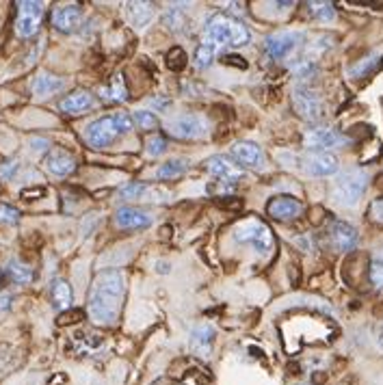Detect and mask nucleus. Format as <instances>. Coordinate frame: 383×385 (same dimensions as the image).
Wrapping results in <instances>:
<instances>
[{
	"mask_svg": "<svg viewBox=\"0 0 383 385\" xmlns=\"http://www.w3.org/2000/svg\"><path fill=\"white\" fill-rule=\"evenodd\" d=\"M124 273L122 271H102L96 275L89 292V314L96 323L110 325L118 321L120 307L124 301Z\"/></svg>",
	"mask_w": 383,
	"mask_h": 385,
	"instance_id": "f257e3e1",
	"label": "nucleus"
},
{
	"mask_svg": "<svg viewBox=\"0 0 383 385\" xmlns=\"http://www.w3.org/2000/svg\"><path fill=\"white\" fill-rule=\"evenodd\" d=\"M251 40L249 28L239 20L227 13H217L206 24V42L217 48H241L247 46Z\"/></svg>",
	"mask_w": 383,
	"mask_h": 385,
	"instance_id": "f03ea898",
	"label": "nucleus"
},
{
	"mask_svg": "<svg viewBox=\"0 0 383 385\" xmlns=\"http://www.w3.org/2000/svg\"><path fill=\"white\" fill-rule=\"evenodd\" d=\"M132 117L126 113H115V115H106V117H100L96 122H91L85 130V139L91 147L102 149L108 147L115 139L128 134L132 130Z\"/></svg>",
	"mask_w": 383,
	"mask_h": 385,
	"instance_id": "7ed1b4c3",
	"label": "nucleus"
},
{
	"mask_svg": "<svg viewBox=\"0 0 383 385\" xmlns=\"http://www.w3.org/2000/svg\"><path fill=\"white\" fill-rule=\"evenodd\" d=\"M232 239L239 243V245H247L251 247L253 251L266 255L275 241H273V234H271V229L266 227L260 219H247V221H241L234 229H232Z\"/></svg>",
	"mask_w": 383,
	"mask_h": 385,
	"instance_id": "20e7f679",
	"label": "nucleus"
},
{
	"mask_svg": "<svg viewBox=\"0 0 383 385\" xmlns=\"http://www.w3.org/2000/svg\"><path fill=\"white\" fill-rule=\"evenodd\" d=\"M368 184V176L362 169H349L342 176H338L333 184V200L344 206V208H353L362 197Z\"/></svg>",
	"mask_w": 383,
	"mask_h": 385,
	"instance_id": "39448f33",
	"label": "nucleus"
},
{
	"mask_svg": "<svg viewBox=\"0 0 383 385\" xmlns=\"http://www.w3.org/2000/svg\"><path fill=\"white\" fill-rule=\"evenodd\" d=\"M292 106L299 113V117L308 120L312 124H316L325 117V104H323L321 96L310 87L297 85L292 89Z\"/></svg>",
	"mask_w": 383,
	"mask_h": 385,
	"instance_id": "423d86ee",
	"label": "nucleus"
},
{
	"mask_svg": "<svg viewBox=\"0 0 383 385\" xmlns=\"http://www.w3.org/2000/svg\"><path fill=\"white\" fill-rule=\"evenodd\" d=\"M305 42V35L299 30H282L275 35H269L264 40V50L271 59H286L290 52H295Z\"/></svg>",
	"mask_w": 383,
	"mask_h": 385,
	"instance_id": "0eeeda50",
	"label": "nucleus"
},
{
	"mask_svg": "<svg viewBox=\"0 0 383 385\" xmlns=\"http://www.w3.org/2000/svg\"><path fill=\"white\" fill-rule=\"evenodd\" d=\"M167 132L176 139H202L208 132V124L198 115H180L167 122Z\"/></svg>",
	"mask_w": 383,
	"mask_h": 385,
	"instance_id": "6e6552de",
	"label": "nucleus"
},
{
	"mask_svg": "<svg viewBox=\"0 0 383 385\" xmlns=\"http://www.w3.org/2000/svg\"><path fill=\"white\" fill-rule=\"evenodd\" d=\"M18 22H16V30L20 37H33L37 30H40V22L44 16V5L42 3H30V0H24V3L18 5Z\"/></svg>",
	"mask_w": 383,
	"mask_h": 385,
	"instance_id": "1a4fd4ad",
	"label": "nucleus"
},
{
	"mask_svg": "<svg viewBox=\"0 0 383 385\" xmlns=\"http://www.w3.org/2000/svg\"><path fill=\"white\" fill-rule=\"evenodd\" d=\"M338 159L329 151H312L303 159V171L314 178H329L338 173Z\"/></svg>",
	"mask_w": 383,
	"mask_h": 385,
	"instance_id": "9d476101",
	"label": "nucleus"
},
{
	"mask_svg": "<svg viewBox=\"0 0 383 385\" xmlns=\"http://www.w3.org/2000/svg\"><path fill=\"white\" fill-rule=\"evenodd\" d=\"M303 143L312 151H325L327 147H338L347 143V137H342L340 132L331 130V128H314L308 130L303 137Z\"/></svg>",
	"mask_w": 383,
	"mask_h": 385,
	"instance_id": "9b49d317",
	"label": "nucleus"
},
{
	"mask_svg": "<svg viewBox=\"0 0 383 385\" xmlns=\"http://www.w3.org/2000/svg\"><path fill=\"white\" fill-rule=\"evenodd\" d=\"M329 236H331V245L338 249V251H353L358 247V229L349 223H342V221H336L329 229Z\"/></svg>",
	"mask_w": 383,
	"mask_h": 385,
	"instance_id": "f8f14e48",
	"label": "nucleus"
},
{
	"mask_svg": "<svg viewBox=\"0 0 383 385\" xmlns=\"http://www.w3.org/2000/svg\"><path fill=\"white\" fill-rule=\"evenodd\" d=\"M303 206L299 200L290 197V195H280V197H273L266 206V212H269L273 219L278 221H288V219H297L301 214Z\"/></svg>",
	"mask_w": 383,
	"mask_h": 385,
	"instance_id": "ddd939ff",
	"label": "nucleus"
},
{
	"mask_svg": "<svg viewBox=\"0 0 383 385\" xmlns=\"http://www.w3.org/2000/svg\"><path fill=\"white\" fill-rule=\"evenodd\" d=\"M81 22H83V11L79 5H63V7H57L52 13V24L61 33L76 30L81 26Z\"/></svg>",
	"mask_w": 383,
	"mask_h": 385,
	"instance_id": "4468645a",
	"label": "nucleus"
},
{
	"mask_svg": "<svg viewBox=\"0 0 383 385\" xmlns=\"http://www.w3.org/2000/svg\"><path fill=\"white\" fill-rule=\"evenodd\" d=\"M232 154L236 156V161L241 165H245V167H251V169H262L264 167V151H262V147H258L251 141L234 143Z\"/></svg>",
	"mask_w": 383,
	"mask_h": 385,
	"instance_id": "2eb2a0df",
	"label": "nucleus"
},
{
	"mask_svg": "<svg viewBox=\"0 0 383 385\" xmlns=\"http://www.w3.org/2000/svg\"><path fill=\"white\" fill-rule=\"evenodd\" d=\"M208 171L221 182H239L243 178V169L227 156H212L208 161Z\"/></svg>",
	"mask_w": 383,
	"mask_h": 385,
	"instance_id": "dca6fc26",
	"label": "nucleus"
},
{
	"mask_svg": "<svg viewBox=\"0 0 383 385\" xmlns=\"http://www.w3.org/2000/svg\"><path fill=\"white\" fill-rule=\"evenodd\" d=\"M212 342H215V329L208 323L198 325L190 331V351L198 353L200 357H208L212 351Z\"/></svg>",
	"mask_w": 383,
	"mask_h": 385,
	"instance_id": "f3484780",
	"label": "nucleus"
},
{
	"mask_svg": "<svg viewBox=\"0 0 383 385\" xmlns=\"http://www.w3.org/2000/svg\"><path fill=\"white\" fill-rule=\"evenodd\" d=\"M65 87V81L59 79V76H52L48 71H42V74H37L33 83H30V91L37 96V98H48L57 91H61Z\"/></svg>",
	"mask_w": 383,
	"mask_h": 385,
	"instance_id": "a211bd4d",
	"label": "nucleus"
},
{
	"mask_svg": "<svg viewBox=\"0 0 383 385\" xmlns=\"http://www.w3.org/2000/svg\"><path fill=\"white\" fill-rule=\"evenodd\" d=\"M115 223L124 229H139V227H147L152 225V217L139 208H130V206H124L118 210L115 214Z\"/></svg>",
	"mask_w": 383,
	"mask_h": 385,
	"instance_id": "6ab92c4d",
	"label": "nucleus"
},
{
	"mask_svg": "<svg viewBox=\"0 0 383 385\" xmlns=\"http://www.w3.org/2000/svg\"><path fill=\"white\" fill-rule=\"evenodd\" d=\"M46 169L52 176L65 178V176H69L76 169V161L72 159V154H67L63 149H52L48 154V159H46Z\"/></svg>",
	"mask_w": 383,
	"mask_h": 385,
	"instance_id": "aec40b11",
	"label": "nucleus"
},
{
	"mask_svg": "<svg viewBox=\"0 0 383 385\" xmlns=\"http://www.w3.org/2000/svg\"><path fill=\"white\" fill-rule=\"evenodd\" d=\"M91 106H93V96L89 91H76V93L67 96L65 100H61V104H59V108L69 115H79L83 110H89Z\"/></svg>",
	"mask_w": 383,
	"mask_h": 385,
	"instance_id": "412c9836",
	"label": "nucleus"
},
{
	"mask_svg": "<svg viewBox=\"0 0 383 385\" xmlns=\"http://www.w3.org/2000/svg\"><path fill=\"white\" fill-rule=\"evenodd\" d=\"M128 20L137 26V28H145L152 18H154V5L152 3H128Z\"/></svg>",
	"mask_w": 383,
	"mask_h": 385,
	"instance_id": "4be33fe9",
	"label": "nucleus"
},
{
	"mask_svg": "<svg viewBox=\"0 0 383 385\" xmlns=\"http://www.w3.org/2000/svg\"><path fill=\"white\" fill-rule=\"evenodd\" d=\"M100 96L104 100H108V102H126L128 100V89L124 85V76L122 74L115 76L113 83L108 87H102L100 89Z\"/></svg>",
	"mask_w": 383,
	"mask_h": 385,
	"instance_id": "5701e85b",
	"label": "nucleus"
},
{
	"mask_svg": "<svg viewBox=\"0 0 383 385\" xmlns=\"http://www.w3.org/2000/svg\"><path fill=\"white\" fill-rule=\"evenodd\" d=\"M52 301H55L57 310H67L72 305V286L65 280L52 282Z\"/></svg>",
	"mask_w": 383,
	"mask_h": 385,
	"instance_id": "b1692460",
	"label": "nucleus"
},
{
	"mask_svg": "<svg viewBox=\"0 0 383 385\" xmlns=\"http://www.w3.org/2000/svg\"><path fill=\"white\" fill-rule=\"evenodd\" d=\"M186 169H188V161H184V159H173V161L165 163V165L156 171V178H159V180H173V178H180Z\"/></svg>",
	"mask_w": 383,
	"mask_h": 385,
	"instance_id": "393cba45",
	"label": "nucleus"
},
{
	"mask_svg": "<svg viewBox=\"0 0 383 385\" xmlns=\"http://www.w3.org/2000/svg\"><path fill=\"white\" fill-rule=\"evenodd\" d=\"M7 273H9V277L16 284H28V282H33V268L26 266V264H22L20 260H11L7 264Z\"/></svg>",
	"mask_w": 383,
	"mask_h": 385,
	"instance_id": "a878e982",
	"label": "nucleus"
},
{
	"mask_svg": "<svg viewBox=\"0 0 383 385\" xmlns=\"http://www.w3.org/2000/svg\"><path fill=\"white\" fill-rule=\"evenodd\" d=\"M379 63H381V57H379V54H372V57L360 61L358 65H353V67L349 69V74L353 76V79H366L368 74H372V71L379 67Z\"/></svg>",
	"mask_w": 383,
	"mask_h": 385,
	"instance_id": "bb28decb",
	"label": "nucleus"
},
{
	"mask_svg": "<svg viewBox=\"0 0 383 385\" xmlns=\"http://www.w3.org/2000/svg\"><path fill=\"white\" fill-rule=\"evenodd\" d=\"M217 46H212L210 42H206L204 40V44L198 48V54H195V63H198V67H210L212 65V61H215V57H217Z\"/></svg>",
	"mask_w": 383,
	"mask_h": 385,
	"instance_id": "cd10ccee",
	"label": "nucleus"
},
{
	"mask_svg": "<svg viewBox=\"0 0 383 385\" xmlns=\"http://www.w3.org/2000/svg\"><path fill=\"white\" fill-rule=\"evenodd\" d=\"M165 24L173 30V33H184L186 30V18L180 9H169L165 13Z\"/></svg>",
	"mask_w": 383,
	"mask_h": 385,
	"instance_id": "c85d7f7f",
	"label": "nucleus"
},
{
	"mask_svg": "<svg viewBox=\"0 0 383 385\" xmlns=\"http://www.w3.org/2000/svg\"><path fill=\"white\" fill-rule=\"evenodd\" d=\"M292 71H295L297 79L305 81V79H312V76L316 74V65H314V61L299 59V61H295V63H292Z\"/></svg>",
	"mask_w": 383,
	"mask_h": 385,
	"instance_id": "c756f323",
	"label": "nucleus"
},
{
	"mask_svg": "<svg viewBox=\"0 0 383 385\" xmlns=\"http://www.w3.org/2000/svg\"><path fill=\"white\" fill-rule=\"evenodd\" d=\"M310 11L314 18H319L321 22H331L336 18V9L331 3H312L310 5Z\"/></svg>",
	"mask_w": 383,
	"mask_h": 385,
	"instance_id": "7c9ffc66",
	"label": "nucleus"
},
{
	"mask_svg": "<svg viewBox=\"0 0 383 385\" xmlns=\"http://www.w3.org/2000/svg\"><path fill=\"white\" fill-rule=\"evenodd\" d=\"M132 122H135L139 128L149 130V128H154V126L159 124V117H156L154 113H149V110H137V113L132 115Z\"/></svg>",
	"mask_w": 383,
	"mask_h": 385,
	"instance_id": "2f4dec72",
	"label": "nucleus"
},
{
	"mask_svg": "<svg viewBox=\"0 0 383 385\" xmlns=\"http://www.w3.org/2000/svg\"><path fill=\"white\" fill-rule=\"evenodd\" d=\"M149 188L145 186V184H139V182H130V184H126L120 192H122V197H126V200H141L145 192H147Z\"/></svg>",
	"mask_w": 383,
	"mask_h": 385,
	"instance_id": "473e14b6",
	"label": "nucleus"
},
{
	"mask_svg": "<svg viewBox=\"0 0 383 385\" xmlns=\"http://www.w3.org/2000/svg\"><path fill=\"white\" fill-rule=\"evenodd\" d=\"M167 65H169V69L180 71V69L186 65V52H184L182 48H173V50H169V54H167Z\"/></svg>",
	"mask_w": 383,
	"mask_h": 385,
	"instance_id": "72a5a7b5",
	"label": "nucleus"
},
{
	"mask_svg": "<svg viewBox=\"0 0 383 385\" xmlns=\"http://www.w3.org/2000/svg\"><path fill=\"white\" fill-rule=\"evenodd\" d=\"M165 147H167V143H165L163 137H152L147 141V156H152V159L161 156V154L165 151Z\"/></svg>",
	"mask_w": 383,
	"mask_h": 385,
	"instance_id": "f704fd0d",
	"label": "nucleus"
},
{
	"mask_svg": "<svg viewBox=\"0 0 383 385\" xmlns=\"http://www.w3.org/2000/svg\"><path fill=\"white\" fill-rule=\"evenodd\" d=\"M20 221V212L11 206L0 204V223H18Z\"/></svg>",
	"mask_w": 383,
	"mask_h": 385,
	"instance_id": "c9c22d12",
	"label": "nucleus"
},
{
	"mask_svg": "<svg viewBox=\"0 0 383 385\" xmlns=\"http://www.w3.org/2000/svg\"><path fill=\"white\" fill-rule=\"evenodd\" d=\"M370 284L375 288H383V264L381 262H375L370 266Z\"/></svg>",
	"mask_w": 383,
	"mask_h": 385,
	"instance_id": "e433bc0d",
	"label": "nucleus"
},
{
	"mask_svg": "<svg viewBox=\"0 0 383 385\" xmlns=\"http://www.w3.org/2000/svg\"><path fill=\"white\" fill-rule=\"evenodd\" d=\"M16 171H18V163H16V161L5 163L3 167H0V180H9V178H13Z\"/></svg>",
	"mask_w": 383,
	"mask_h": 385,
	"instance_id": "4c0bfd02",
	"label": "nucleus"
},
{
	"mask_svg": "<svg viewBox=\"0 0 383 385\" xmlns=\"http://www.w3.org/2000/svg\"><path fill=\"white\" fill-rule=\"evenodd\" d=\"M370 214L375 221H381L383 223V200H377L372 206H370Z\"/></svg>",
	"mask_w": 383,
	"mask_h": 385,
	"instance_id": "58836bf2",
	"label": "nucleus"
},
{
	"mask_svg": "<svg viewBox=\"0 0 383 385\" xmlns=\"http://www.w3.org/2000/svg\"><path fill=\"white\" fill-rule=\"evenodd\" d=\"M223 63H227V65H236V67H241V69H245V67H247L245 59H241V57H234V54H227V57H223Z\"/></svg>",
	"mask_w": 383,
	"mask_h": 385,
	"instance_id": "ea45409f",
	"label": "nucleus"
},
{
	"mask_svg": "<svg viewBox=\"0 0 383 385\" xmlns=\"http://www.w3.org/2000/svg\"><path fill=\"white\" fill-rule=\"evenodd\" d=\"M30 145H33V149H35V151H44V149H48V145H50V143H48L46 139H33V141H30Z\"/></svg>",
	"mask_w": 383,
	"mask_h": 385,
	"instance_id": "a19ab883",
	"label": "nucleus"
},
{
	"mask_svg": "<svg viewBox=\"0 0 383 385\" xmlns=\"http://www.w3.org/2000/svg\"><path fill=\"white\" fill-rule=\"evenodd\" d=\"M159 273H169V264H165V262H159Z\"/></svg>",
	"mask_w": 383,
	"mask_h": 385,
	"instance_id": "79ce46f5",
	"label": "nucleus"
},
{
	"mask_svg": "<svg viewBox=\"0 0 383 385\" xmlns=\"http://www.w3.org/2000/svg\"><path fill=\"white\" fill-rule=\"evenodd\" d=\"M377 342H379V346H381V349H383V329L377 333Z\"/></svg>",
	"mask_w": 383,
	"mask_h": 385,
	"instance_id": "37998d69",
	"label": "nucleus"
}]
</instances>
